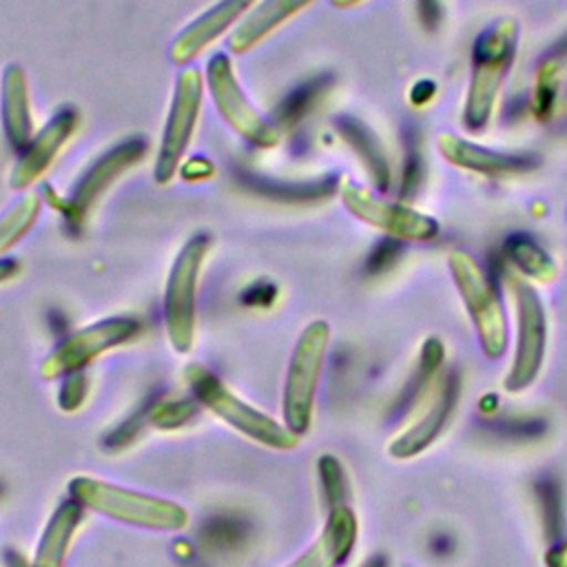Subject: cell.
Returning <instances> with one entry per match:
<instances>
[{
	"instance_id": "obj_28",
	"label": "cell",
	"mask_w": 567,
	"mask_h": 567,
	"mask_svg": "<svg viewBox=\"0 0 567 567\" xmlns=\"http://www.w3.org/2000/svg\"><path fill=\"white\" fill-rule=\"evenodd\" d=\"M567 60V33L543 55L540 64H538V73L536 75H543V78H551L556 80L560 66L565 64Z\"/></svg>"
},
{
	"instance_id": "obj_6",
	"label": "cell",
	"mask_w": 567,
	"mask_h": 567,
	"mask_svg": "<svg viewBox=\"0 0 567 567\" xmlns=\"http://www.w3.org/2000/svg\"><path fill=\"white\" fill-rule=\"evenodd\" d=\"M450 270L472 315L483 350L487 357H501L507 348V319L494 281L485 275L476 259L463 250L452 252Z\"/></svg>"
},
{
	"instance_id": "obj_2",
	"label": "cell",
	"mask_w": 567,
	"mask_h": 567,
	"mask_svg": "<svg viewBox=\"0 0 567 567\" xmlns=\"http://www.w3.org/2000/svg\"><path fill=\"white\" fill-rule=\"evenodd\" d=\"M69 494L84 509H93L126 525L157 532H179L188 523L186 509L173 501L117 487L93 476L71 478Z\"/></svg>"
},
{
	"instance_id": "obj_24",
	"label": "cell",
	"mask_w": 567,
	"mask_h": 567,
	"mask_svg": "<svg viewBox=\"0 0 567 567\" xmlns=\"http://www.w3.org/2000/svg\"><path fill=\"white\" fill-rule=\"evenodd\" d=\"M326 86V78H319V80H312L299 89H295L286 102L281 104L279 109V120L284 124H290V122H297L301 115L308 113V109H312V102L319 97V93L323 91Z\"/></svg>"
},
{
	"instance_id": "obj_14",
	"label": "cell",
	"mask_w": 567,
	"mask_h": 567,
	"mask_svg": "<svg viewBox=\"0 0 567 567\" xmlns=\"http://www.w3.org/2000/svg\"><path fill=\"white\" fill-rule=\"evenodd\" d=\"M257 0H219L193 22H188L171 42L168 58L175 64H188L210 42H215L237 18H241Z\"/></svg>"
},
{
	"instance_id": "obj_21",
	"label": "cell",
	"mask_w": 567,
	"mask_h": 567,
	"mask_svg": "<svg viewBox=\"0 0 567 567\" xmlns=\"http://www.w3.org/2000/svg\"><path fill=\"white\" fill-rule=\"evenodd\" d=\"M337 128L343 135V140H348V144L359 153V157L365 164L368 173L372 175L377 188L385 190L390 186V164H388L385 153H383L379 140L374 137V133L354 117H339Z\"/></svg>"
},
{
	"instance_id": "obj_3",
	"label": "cell",
	"mask_w": 567,
	"mask_h": 567,
	"mask_svg": "<svg viewBox=\"0 0 567 567\" xmlns=\"http://www.w3.org/2000/svg\"><path fill=\"white\" fill-rule=\"evenodd\" d=\"M330 343V328L326 321L317 319L308 323L292 350L286 383H284V425L299 434H306L312 423L317 385L323 368V359Z\"/></svg>"
},
{
	"instance_id": "obj_27",
	"label": "cell",
	"mask_w": 567,
	"mask_h": 567,
	"mask_svg": "<svg viewBox=\"0 0 567 567\" xmlns=\"http://www.w3.org/2000/svg\"><path fill=\"white\" fill-rule=\"evenodd\" d=\"M84 394H86V377L80 374V372H75V374H69V377H66L64 388H62V392H60V396H58V403H60V408H64V410H75V408L82 403Z\"/></svg>"
},
{
	"instance_id": "obj_33",
	"label": "cell",
	"mask_w": 567,
	"mask_h": 567,
	"mask_svg": "<svg viewBox=\"0 0 567 567\" xmlns=\"http://www.w3.org/2000/svg\"><path fill=\"white\" fill-rule=\"evenodd\" d=\"M361 567H385V558L383 556H374V558L365 560Z\"/></svg>"
},
{
	"instance_id": "obj_16",
	"label": "cell",
	"mask_w": 567,
	"mask_h": 567,
	"mask_svg": "<svg viewBox=\"0 0 567 567\" xmlns=\"http://www.w3.org/2000/svg\"><path fill=\"white\" fill-rule=\"evenodd\" d=\"M0 120L9 146L22 153L33 137V120L29 109V82L20 64L11 62L2 69L0 80Z\"/></svg>"
},
{
	"instance_id": "obj_5",
	"label": "cell",
	"mask_w": 567,
	"mask_h": 567,
	"mask_svg": "<svg viewBox=\"0 0 567 567\" xmlns=\"http://www.w3.org/2000/svg\"><path fill=\"white\" fill-rule=\"evenodd\" d=\"M210 237L195 233L177 252L164 290L166 334L177 352H188L195 341V301L197 277L208 255Z\"/></svg>"
},
{
	"instance_id": "obj_7",
	"label": "cell",
	"mask_w": 567,
	"mask_h": 567,
	"mask_svg": "<svg viewBox=\"0 0 567 567\" xmlns=\"http://www.w3.org/2000/svg\"><path fill=\"white\" fill-rule=\"evenodd\" d=\"M202 95L204 75L195 66H186L175 80L173 100L159 137V148L153 168V177L157 184H168L175 177L199 117Z\"/></svg>"
},
{
	"instance_id": "obj_10",
	"label": "cell",
	"mask_w": 567,
	"mask_h": 567,
	"mask_svg": "<svg viewBox=\"0 0 567 567\" xmlns=\"http://www.w3.org/2000/svg\"><path fill=\"white\" fill-rule=\"evenodd\" d=\"M346 208L361 221L388 233L392 239H432L439 233L436 219L403 204L383 199L381 195L348 182L341 190Z\"/></svg>"
},
{
	"instance_id": "obj_30",
	"label": "cell",
	"mask_w": 567,
	"mask_h": 567,
	"mask_svg": "<svg viewBox=\"0 0 567 567\" xmlns=\"http://www.w3.org/2000/svg\"><path fill=\"white\" fill-rule=\"evenodd\" d=\"M416 11L425 29H436L441 22V0H416Z\"/></svg>"
},
{
	"instance_id": "obj_25",
	"label": "cell",
	"mask_w": 567,
	"mask_h": 567,
	"mask_svg": "<svg viewBox=\"0 0 567 567\" xmlns=\"http://www.w3.org/2000/svg\"><path fill=\"white\" fill-rule=\"evenodd\" d=\"M423 177V164H421V155L419 148L414 144V140L410 137L408 142V151H405V162H403V177H401V197H412L414 190L419 188Z\"/></svg>"
},
{
	"instance_id": "obj_23",
	"label": "cell",
	"mask_w": 567,
	"mask_h": 567,
	"mask_svg": "<svg viewBox=\"0 0 567 567\" xmlns=\"http://www.w3.org/2000/svg\"><path fill=\"white\" fill-rule=\"evenodd\" d=\"M40 195L27 193L0 217V259L13 244H18L31 230L40 215Z\"/></svg>"
},
{
	"instance_id": "obj_13",
	"label": "cell",
	"mask_w": 567,
	"mask_h": 567,
	"mask_svg": "<svg viewBox=\"0 0 567 567\" xmlns=\"http://www.w3.org/2000/svg\"><path fill=\"white\" fill-rule=\"evenodd\" d=\"M78 124V111L73 106L58 109L51 120L31 137L29 146L20 153V159L16 162L9 184L16 190H22L31 186L40 175L51 166L64 142L71 137Z\"/></svg>"
},
{
	"instance_id": "obj_18",
	"label": "cell",
	"mask_w": 567,
	"mask_h": 567,
	"mask_svg": "<svg viewBox=\"0 0 567 567\" xmlns=\"http://www.w3.org/2000/svg\"><path fill=\"white\" fill-rule=\"evenodd\" d=\"M315 0H261L252 7V11L235 27L228 38V47L233 53H248L261 40H266L275 29H279L286 20L310 7Z\"/></svg>"
},
{
	"instance_id": "obj_4",
	"label": "cell",
	"mask_w": 567,
	"mask_h": 567,
	"mask_svg": "<svg viewBox=\"0 0 567 567\" xmlns=\"http://www.w3.org/2000/svg\"><path fill=\"white\" fill-rule=\"evenodd\" d=\"M186 377L197 401L204 403L213 414H217L221 421H226L244 436L272 450H292L297 445L295 432H290L286 425H279L275 419L266 416L257 408H250L246 401L235 396L204 365H190Z\"/></svg>"
},
{
	"instance_id": "obj_34",
	"label": "cell",
	"mask_w": 567,
	"mask_h": 567,
	"mask_svg": "<svg viewBox=\"0 0 567 567\" xmlns=\"http://www.w3.org/2000/svg\"><path fill=\"white\" fill-rule=\"evenodd\" d=\"M361 0H332V4L334 7H341V9H346V7H354V4H359Z\"/></svg>"
},
{
	"instance_id": "obj_29",
	"label": "cell",
	"mask_w": 567,
	"mask_h": 567,
	"mask_svg": "<svg viewBox=\"0 0 567 567\" xmlns=\"http://www.w3.org/2000/svg\"><path fill=\"white\" fill-rule=\"evenodd\" d=\"M193 412H195V405H193V403H171V405L159 408V410L153 414V421H155L159 427H177V425H179L182 421H186Z\"/></svg>"
},
{
	"instance_id": "obj_1",
	"label": "cell",
	"mask_w": 567,
	"mask_h": 567,
	"mask_svg": "<svg viewBox=\"0 0 567 567\" xmlns=\"http://www.w3.org/2000/svg\"><path fill=\"white\" fill-rule=\"evenodd\" d=\"M518 27L509 18L492 22L474 42L472 75L463 109V122L470 131H483L492 117L496 95L516 58Z\"/></svg>"
},
{
	"instance_id": "obj_12",
	"label": "cell",
	"mask_w": 567,
	"mask_h": 567,
	"mask_svg": "<svg viewBox=\"0 0 567 567\" xmlns=\"http://www.w3.org/2000/svg\"><path fill=\"white\" fill-rule=\"evenodd\" d=\"M146 153V140L142 135H131L100 155L73 184L66 202L64 215L71 221H82L95 199L133 164H137Z\"/></svg>"
},
{
	"instance_id": "obj_22",
	"label": "cell",
	"mask_w": 567,
	"mask_h": 567,
	"mask_svg": "<svg viewBox=\"0 0 567 567\" xmlns=\"http://www.w3.org/2000/svg\"><path fill=\"white\" fill-rule=\"evenodd\" d=\"M505 257L509 264H514L523 275L547 281L554 275V261L549 255L527 235H512L505 244Z\"/></svg>"
},
{
	"instance_id": "obj_17",
	"label": "cell",
	"mask_w": 567,
	"mask_h": 567,
	"mask_svg": "<svg viewBox=\"0 0 567 567\" xmlns=\"http://www.w3.org/2000/svg\"><path fill=\"white\" fill-rule=\"evenodd\" d=\"M357 543V516L350 507L337 505L317 540L288 567H339Z\"/></svg>"
},
{
	"instance_id": "obj_32",
	"label": "cell",
	"mask_w": 567,
	"mask_h": 567,
	"mask_svg": "<svg viewBox=\"0 0 567 567\" xmlns=\"http://www.w3.org/2000/svg\"><path fill=\"white\" fill-rule=\"evenodd\" d=\"M18 270H20V264H18L16 259L2 257V259H0V284L13 279V277L18 275Z\"/></svg>"
},
{
	"instance_id": "obj_26",
	"label": "cell",
	"mask_w": 567,
	"mask_h": 567,
	"mask_svg": "<svg viewBox=\"0 0 567 567\" xmlns=\"http://www.w3.org/2000/svg\"><path fill=\"white\" fill-rule=\"evenodd\" d=\"M319 470H321V476L326 483V494L330 498V507L343 505L341 501H343V492H346V481H343L341 465L332 456H323Z\"/></svg>"
},
{
	"instance_id": "obj_15",
	"label": "cell",
	"mask_w": 567,
	"mask_h": 567,
	"mask_svg": "<svg viewBox=\"0 0 567 567\" xmlns=\"http://www.w3.org/2000/svg\"><path fill=\"white\" fill-rule=\"evenodd\" d=\"M439 153L454 166L483 175H512L536 166V157L518 153H501L463 140L454 133L439 135Z\"/></svg>"
},
{
	"instance_id": "obj_11",
	"label": "cell",
	"mask_w": 567,
	"mask_h": 567,
	"mask_svg": "<svg viewBox=\"0 0 567 567\" xmlns=\"http://www.w3.org/2000/svg\"><path fill=\"white\" fill-rule=\"evenodd\" d=\"M512 292L516 299V317H518V337H516V359L512 363L509 377L505 379L507 390L527 388L543 363L545 343H547V321L543 303L536 290L523 281L512 279Z\"/></svg>"
},
{
	"instance_id": "obj_19",
	"label": "cell",
	"mask_w": 567,
	"mask_h": 567,
	"mask_svg": "<svg viewBox=\"0 0 567 567\" xmlns=\"http://www.w3.org/2000/svg\"><path fill=\"white\" fill-rule=\"evenodd\" d=\"M82 518H84V507L78 501L69 498L60 503L40 536L33 567H62L71 538L80 527Z\"/></svg>"
},
{
	"instance_id": "obj_9",
	"label": "cell",
	"mask_w": 567,
	"mask_h": 567,
	"mask_svg": "<svg viewBox=\"0 0 567 567\" xmlns=\"http://www.w3.org/2000/svg\"><path fill=\"white\" fill-rule=\"evenodd\" d=\"M137 334V321L131 317H109L97 323L82 328L80 332L66 337L51 357L42 363L44 379H60L82 372L102 352L126 343Z\"/></svg>"
},
{
	"instance_id": "obj_8",
	"label": "cell",
	"mask_w": 567,
	"mask_h": 567,
	"mask_svg": "<svg viewBox=\"0 0 567 567\" xmlns=\"http://www.w3.org/2000/svg\"><path fill=\"white\" fill-rule=\"evenodd\" d=\"M208 93L219 115L250 144L268 148L279 142V131L246 97L226 53H215L206 64Z\"/></svg>"
},
{
	"instance_id": "obj_31",
	"label": "cell",
	"mask_w": 567,
	"mask_h": 567,
	"mask_svg": "<svg viewBox=\"0 0 567 567\" xmlns=\"http://www.w3.org/2000/svg\"><path fill=\"white\" fill-rule=\"evenodd\" d=\"M399 244H396V239H385L383 244H379L377 246V250H374V257L370 259V266L372 268H381V266H388V261H392L394 259V255L399 252Z\"/></svg>"
},
{
	"instance_id": "obj_20",
	"label": "cell",
	"mask_w": 567,
	"mask_h": 567,
	"mask_svg": "<svg viewBox=\"0 0 567 567\" xmlns=\"http://www.w3.org/2000/svg\"><path fill=\"white\" fill-rule=\"evenodd\" d=\"M456 401V385L454 381H443L436 396L432 399V405L427 408L425 416H421L419 423H414L405 434H401L394 445L390 447V452L399 458L403 456H412L416 452H421L425 445H430V441L439 434L441 425L445 423L447 414L452 412V405Z\"/></svg>"
}]
</instances>
